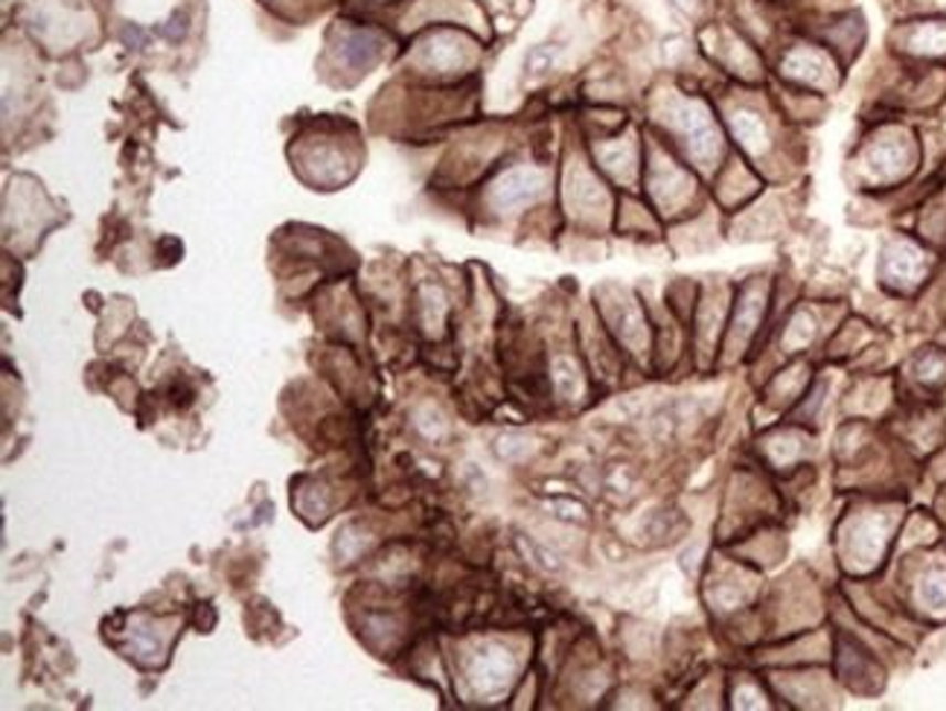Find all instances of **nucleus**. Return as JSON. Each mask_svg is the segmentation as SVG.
<instances>
[{
    "instance_id": "10",
    "label": "nucleus",
    "mask_w": 946,
    "mask_h": 711,
    "mask_svg": "<svg viewBox=\"0 0 946 711\" xmlns=\"http://www.w3.org/2000/svg\"><path fill=\"white\" fill-rule=\"evenodd\" d=\"M921 164V144L917 137L903 126L880 128L871 140L862 144L853 167L859 169L862 185L871 190H889L903 185Z\"/></svg>"
},
{
    "instance_id": "15",
    "label": "nucleus",
    "mask_w": 946,
    "mask_h": 711,
    "mask_svg": "<svg viewBox=\"0 0 946 711\" xmlns=\"http://www.w3.org/2000/svg\"><path fill=\"white\" fill-rule=\"evenodd\" d=\"M548 169L545 164H507L484 185V199L493 217H516L525 213L548 192Z\"/></svg>"
},
{
    "instance_id": "16",
    "label": "nucleus",
    "mask_w": 946,
    "mask_h": 711,
    "mask_svg": "<svg viewBox=\"0 0 946 711\" xmlns=\"http://www.w3.org/2000/svg\"><path fill=\"white\" fill-rule=\"evenodd\" d=\"M812 456V429L798 426L792 420H778L755 432L751 440V458L775 479H787L796 470L810 464Z\"/></svg>"
},
{
    "instance_id": "29",
    "label": "nucleus",
    "mask_w": 946,
    "mask_h": 711,
    "mask_svg": "<svg viewBox=\"0 0 946 711\" xmlns=\"http://www.w3.org/2000/svg\"><path fill=\"white\" fill-rule=\"evenodd\" d=\"M557 56H559L557 44H539V48H533L530 53H527L525 71L530 73V76H545V73L554 71Z\"/></svg>"
},
{
    "instance_id": "4",
    "label": "nucleus",
    "mask_w": 946,
    "mask_h": 711,
    "mask_svg": "<svg viewBox=\"0 0 946 711\" xmlns=\"http://www.w3.org/2000/svg\"><path fill=\"white\" fill-rule=\"evenodd\" d=\"M641 196L661 217V222L676 224L693 217L711 201L708 181L696 169L644 126V176Z\"/></svg>"
},
{
    "instance_id": "9",
    "label": "nucleus",
    "mask_w": 946,
    "mask_h": 711,
    "mask_svg": "<svg viewBox=\"0 0 946 711\" xmlns=\"http://www.w3.org/2000/svg\"><path fill=\"white\" fill-rule=\"evenodd\" d=\"M486 39L463 27H425L414 44L420 71L438 82H463L475 76L484 59Z\"/></svg>"
},
{
    "instance_id": "6",
    "label": "nucleus",
    "mask_w": 946,
    "mask_h": 711,
    "mask_svg": "<svg viewBox=\"0 0 946 711\" xmlns=\"http://www.w3.org/2000/svg\"><path fill=\"white\" fill-rule=\"evenodd\" d=\"M700 44L702 59L711 64V71L719 80L746 88H764L769 85V56L748 32L739 30L732 18L716 9V15L693 30Z\"/></svg>"
},
{
    "instance_id": "28",
    "label": "nucleus",
    "mask_w": 946,
    "mask_h": 711,
    "mask_svg": "<svg viewBox=\"0 0 946 711\" xmlns=\"http://www.w3.org/2000/svg\"><path fill=\"white\" fill-rule=\"evenodd\" d=\"M664 3H668L682 21H687L693 30L705 24L708 18H714L716 7H719V0H664Z\"/></svg>"
},
{
    "instance_id": "18",
    "label": "nucleus",
    "mask_w": 946,
    "mask_h": 711,
    "mask_svg": "<svg viewBox=\"0 0 946 711\" xmlns=\"http://www.w3.org/2000/svg\"><path fill=\"white\" fill-rule=\"evenodd\" d=\"M891 543V520L880 513H856L839 531V557L851 575H868L883 563Z\"/></svg>"
},
{
    "instance_id": "22",
    "label": "nucleus",
    "mask_w": 946,
    "mask_h": 711,
    "mask_svg": "<svg viewBox=\"0 0 946 711\" xmlns=\"http://www.w3.org/2000/svg\"><path fill=\"white\" fill-rule=\"evenodd\" d=\"M673 251L679 254H702V251H714L723 245L725 237V213L716 208L714 201H708L705 208L696 210L693 217L682 219V222L670 224L668 237Z\"/></svg>"
},
{
    "instance_id": "30",
    "label": "nucleus",
    "mask_w": 946,
    "mask_h": 711,
    "mask_svg": "<svg viewBox=\"0 0 946 711\" xmlns=\"http://www.w3.org/2000/svg\"><path fill=\"white\" fill-rule=\"evenodd\" d=\"M263 3H274V9H283V7H288V3H295L297 9L306 7V0H263Z\"/></svg>"
},
{
    "instance_id": "8",
    "label": "nucleus",
    "mask_w": 946,
    "mask_h": 711,
    "mask_svg": "<svg viewBox=\"0 0 946 711\" xmlns=\"http://www.w3.org/2000/svg\"><path fill=\"white\" fill-rule=\"evenodd\" d=\"M769 73L784 88L830 96L842 85L844 64L807 32L787 30L769 53Z\"/></svg>"
},
{
    "instance_id": "14",
    "label": "nucleus",
    "mask_w": 946,
    "mask_h": 711,
    "mask_svg": "<svg viewBox=\"0 0 946 711\" xmlns=\"http://www.w3.org/2000/svg\"><path fill=\"white\" fill-rule=\"evenodd\" d=\"M589 155L603 178L621 192H641L644 176V128L627 123L612 135L591 137Z\"/></svg>"
},
{
    "instance_id": "2",
    "label": "nucleus",
    "mask_w": 946,
    "mask_h": 711,
    "mask_svg": "<svg viewBox=\"0 0 946 711\" xmlns=\"http://www.w3.org/2000/svg\"><path fill=\"white\" fill-rule=\"evenodd\" d=\"M647 128L655 132L670 149H676L705 181H711L732 155L711 91L682 80L664 82L650 96Z\"/></svg>"
},
{
    "instance_id": "12",
    "label": "nucleus",
    "mask_w": 946,
    "mask_h": 711,
    "mask_svg": "<svg viewBox=\"0 0 946 711\" xmlns=\"http://www.w3.org/2000/svg\"><path fill=\"white\" fill-rule=\"evenodd\" d=\"M563 213L577 224H595L603 228L614 219L618 199H614L612 185L606 181L603 172L595 167L591 155L574 153L568 155L563 169Z\"/></svg>"
},
{
    "instance_id": "24",
    "label": "nucleus",
    "mask_w": 946,
    "mask_h": 711,
    "mask_svg": "<svg viewBox=\"0 0 946 711\" xmlns=\"http://www.w3.org/2000/svg\"><path fill=\"white\" fill-rule=\"evenodd\" d=\"M897 53L912 59H946V18H917L891 35Z\"/></svg>"
},
{
    "instance_id": "1",
    "label": "nucleus",
    "mask_w": 946,
    "mask_h": 711,
    "mask_svg": "<svg viewBox=\"0 0 946 711\" xmlns=\"http://www.w3.org/2000/svg\"><path fill=\"white\" fill-rule=\"evenodd\" d=\"M728 144L769 185H792L796 178V126L784 117L769 85L746 88L719 82L711 91Z\"/></svg>"
},
{
    "instance_id": "19",
    "label": "nucleus",
    "mask_w": 946,
    "mask_h": 711,
    "mask_svg": "<svg viewBox=\"0 0 946 711\" xmlns=\"http://www.w3.org/2000/svg\"><path fill=\"white\" fill-rule=\"evenodd\" d=\"M932 274V254L912 237H891L880 251V283L891 292H915Z\"/></svg>"
},
{
    "instance_id": "26",
    "label": "nucleus",
    "mask_w": 946,
    "mask_h": 711,
    "mask_svg": "<svg viewBox=\"0 0 946 711\" xmlns=\"http://www.w3.org/2000/svg\"><path fill=\"white\" fill-rule=\"evenodd\" d=\"M915 598L932 616H946V566H932L917 577Z\"/></svg>"
},
{
    "instance_id": "20",
    "label": "nucleus",
    "mask_w": 946,
    "mask_h": 711,
    "mask_svg": "<svg viewBox=\"0 0 946 711\" xmlns=\"http://www.w3.org/2000/svg\"><path fill=\"white\" fill-rule=\"evenodd\" d=\"M760 671H764L778 705L812 709V705H828L824 700H833V694H830V677L824 671H812V665L760 668Z\"/></svg>"
},
{
    "instance_id": "13",
    "label": "nucleus",
    "mask_w": 946,
    "mask_h": 711,
    "mask_svg": "<svg viewBox=\"0 0 946 711\" xmlns=\"http://www.w3.org/2000/svg\"><path fill=\"white\" fill-rule=\"evenodd\" d=\"M597 310H600V321L606 324V333L621 344L623 351L629 347L632 356H647L652 362L650 304H644L632 292L606 286L597 292Z\"/></svg>"
},
{
    "instance_id": "3",
    "label": "nucleus",
    "mask_w": 946,
    "mask_h": 711,
    "mask_svg": "<svg viewBox=\"0 0 946 711\" xmlns=\"http://www.w3.org/2000/svg\"><path fill=\"white\" fill-rule=\"evenodd\" d=\"M775 289H778L775 269H757V272H748L734 280L732 312H728V324H725L716 374L751 368V362L760 356L771 333V324H775V315H778Z\"/></svg>"
},
{
    "instance_id": "7",
    "label": "nucleus",
    "mask_w": 946,
    "mask_h": 711,
    "mask_svg": "<svg viewBox=\"0 0 946 711\" xmlns=\"http://www.w3.org/2000/svg\"><path fill=\"white\" fill-rule=\"evenodd\" d=\"M766 584L769 581L760 568L748 566L746 560L734 557L732 552L716 545L702 572V604L708 609L714 627L755 613L760 607Z\"/></svg>"
},
{
    "instance_id": "21",
    "label": "nucleus",
    "mask_w": 946,
    "mask_h": 711,
    "mask_svg": "<svg viewBox=\"0 0 946 711\" xmlns=\"http://www.w3.org/2000/svg\"><path fill=\"white\" fill-rule=\"evenodd\" d=\"M766 187H769V181H766L743 155L734 153V149L732 155L725 158L723 167L716 169V176L708 181L711 201L723 210L725 217H732L739 208H746L748 201L757 199Z\"/></svg>"
},
{
    "instance_id": "17",
    "label": "nucleus",
    "mask_w": 946,
    "mask_h": 711,
    "mask_svg": "<svg viewBox=\"0 0 946 711\" xmlns=\"http://www.w3.org/2000/svg\"><path fill=\"white\" fill-rule=\"evenodd\" d=\"M789 185H769L746 208L725 217V237L732 242H775L789 224Z\"/></svg>"
},
{
    "instance_id": "23",
    "label": "nucleus",
    "mask_w": 946,
    "mask_h": 711,
    "mask_svg": "<svg viewBox=\"0 0 946 711\" xmlns=\"http://www.w3.org/2000/svg\"><path fill=\"white\" fill-rule=\"evenodd\" d=\"M789 30L807 32L816 41H821L844 67L853 62V56L862 50V41H865V21L856 12H835V15L824 18L821 24L789 27Z\"/></svg>"
},
{
    "instance_id": "11",
    "label": "nucleus",
    "mask_w": 946,
    "mask_h": 711,
    "mask_svg": "<svg viewBox=\"0 0 946 711\" xmlns=\"http://www.w3.org/2000/svg\"><path fill=\"white\" fill-rule=\"evenodd\" d=\"M734 280L714 278L700 280V297L693 306L687 336H691V359L700 374H716L719 368V347H723L725 324L732 312Z\"/></svg>"
},
{
    "instance_id": "5",
    "label": "nucleus",
    "mask_w": 946,
    "mask_h": 711,
    "mask_svg": "<svg viewBox=\"0 0 946 711\" xmlns=\"http://www.w3.org/2000/svg\"><path fill=\"white\" fill-rule=\"evenodd\" d=\"M784 495L775 488V475L757 464L755 458L728 475L723 504L716 516V545H732L766 522H778Z\"/></svg>"
},
{
    "instance_id": "25",
    "label": "nucleus",
    "mask_w": 946,
    "mask_h": 711,
    "mask_svg": "<svg viewBox=\"0 0 946 711\" xmlns=\"http://www.w3.org/2000/svg\"><path fill=\"white\" fill-rule=\"evenodd\" d=\"M725 703L728 709H775V694L757 665L725 668Z\"/></svg>"
},
{
    "instance_id": "27",
    "label": "nucleus",
    "mask_w": 946,
    "mask_h": 711,
    "mask_svg": "<svg viewBox=\"0 0 946 711\" xmlns=\"http://www.w3.org/2000/svg\"><path fill=\"white\" fill-rule=\"evenodd\" d=\"M912 376L926 388H940L946 385V353L926 347L912 359Z\"/></svg>"
}]
</instances>
